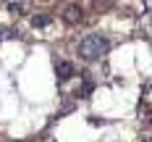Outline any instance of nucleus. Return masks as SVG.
Here are the masks:
<instances>
[{"mask_svg": "<svg viewBox=\"0 0 152 142\" xmlns=\"http://www.w3.org/2000/svg\"><path fill=\"white\" fill-rule=\"evenodd\" d=\"M55 77L61 79V82H68V79L74 77V63H68V61L55 63Z\"/></svg>", "mask_w": 152, "mask_h": 142, "instance_id": "2", "label": "nucleus"}, {"mask_svg": "<svg viewBox=\"0 0 152 142\" xmlns=\"http://www.w3.org/2000/svg\"><path fill=\"white\" fill-rule=\"evenodd\" d=\"M8 11L18 16L21 11H24V3H21V0H11V3H8Z\"/></svg>", "mask_w": 152, "mask_h": 142, "instance_id": "6", "label": "nucleus"}, {"mask_svg": "<svg viewBox=\"0 0 152 142\" xmlns=\"http://www.w3.org/2000/svg\"><path fill=\"white\" fill-rule=\"evenodd\" d=\"M16 34H18V32H13V29H0V40H3V37H16Z\"/></svg>", "mask_w": 152, "mask_h": 142, "instance_id": "7", "label": "nucleus"}, {"mask_svg": "<svg viewBox=\"0 0 152 142\" xmlns=\"http://www.w3.org/2000/svg\"><path fill=\"white\" fill-rule=\"evenodd\" d=\"M92 90H94V82L92 79H84V84H81V90H76V97H89Z\"/></svg>", "mask_w": 152, "mask_h": 142, "instance_id": "4", "label": "nucleus"}, {"mask_svg": "<svg viewBox=\"0 0 152 142\" xmlns=\"http://www.w3.org/2000/svg\"><path fill=\"white\" fill-rule=\"evenodd\" d=\"M107 50H110V40H107L105 34H100V32L87 34V37L79 42V55H81L84 61H89V63L92 61H100Z\"/></svg>", "mask_w": 152, "mask_h": 142, "instance_id": "1", "label": "nucleus"}, {"mask_svg": "<svg viewBox=\"0 0 152 142\" xmlns=\"http://www.w3.org/2000/svg\"><path fill=\"white\" fill-rule=\"evenodd\" d=\"M50 21H53L50 16H31V26H34V29H42V26H47Z\"/></svg>", "mask_w": 152, "mask_h": 142, "instance_id": "5", "label": "nucleus"}, {"mask_svg": "<svg viewBox=\"0 0 152 142\" xmlns=\"http://www.w3.org/2000/svg\"><path fill=\"white\" fill-rule=\"evenodd\" d=\"M63 18L68 21V24H76V21H81V5H68L66 11H63Z\"/></svg>", "mask_w": 152, "mask_h": 142, "instance_id": "3", "label": "nucleus"}, {"mask_svg": "<svg viewBox=\"0 0 152 142\" xmlns=\"http://www.w3.org/2000/svg\"><path fill=\"white\" fill-rule=\"evenodd\" d=\"M150 142H152V140H150Z\"/></svg>", "mask_w": 152, "mask_h": 142, "instance_id": "9", "label": "nucleus"}, {"mask_svg": "<svg viewBox=\"0 0 152 142\" xmlns=\"http://www.w3.org/2000/svg\"><path fill=\"white\" fill-rule=\"evenodd\" d=\"M150 18H152V16H150Z\"/></svg>", "mask_w": 152, "mask_h": 142, "instance_id": "8", "label": "nucleus"}]
</instances>
